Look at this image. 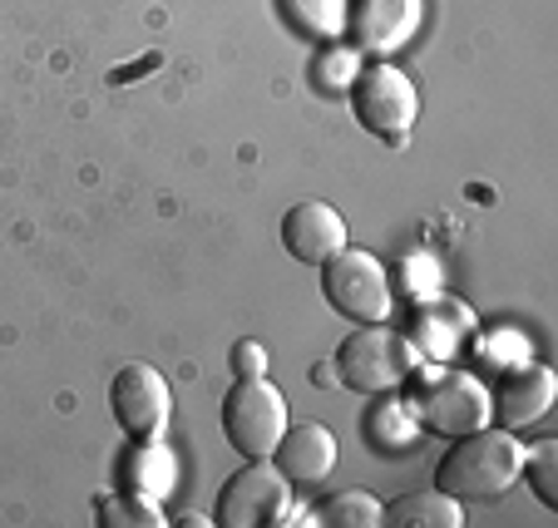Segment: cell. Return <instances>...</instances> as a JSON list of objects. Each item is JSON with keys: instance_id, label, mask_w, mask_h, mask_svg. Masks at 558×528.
Listing matches in <instances>:
<instances>
[{"instance_id": "cell-1", "label": "cell", "mask_w": 558, "mask_h": 528, "mask_svg": "<svg viewBox=\"0 0 558 528\" xmlns=\"http://www.w3.org/2000/svg\"><path fill=\"white\" fill-rule=\"evenodd\" d=\"M524 450L529 444L519 440L514 430H505V425H499V430L480 425V430H470V434H454L450 455L435 469V489H445V494L460 499V504L464 499H499L519 484Z\"/></svg>"}, {"instance_id": "cell-2", "label": "cell", "mask_w": 558, "mask_h": 528, "mask_svg": "<svg viewBox=\"0 0 558 528\" xmlns=\"http://www.w3.org/2000/svg\"><path fill=\"white\" fill-rule=\"evenodd\" d=\"M415 366H421V351L411 346V336L390 331L386 321H366L337 346V381L361 395L396 391L415 376Z\"/></svg>"}, {"instance_id": "cell-3", "label": "cell", "mask_w": 558, "mask_h": 528, "mask_svg": "<svg viewBox=\"0 0 558 528\" xmlns=\"http://www.w3.org/2000/svg\"><path fill=\"white\" fill-rule=\"evenodd\" d=\"M347 95H351V109H356L361 128L380 134L386 144H405L415 119H421V89H415V79L401 64H390V60L361 64Z\"/></svg>"}, {"instance_id": "cell-4", "label": "cell", "mask_w": 558, "mask_h": 528, "mask_svg": "<svg viewBox=\"0 0 558 528\" xmlns=\"http://www.w3.org/2000/svg\"><path fill=\"white\" fill-rule=\"evenodd\" d=\"M322 292H327L331 311L356 327L366 321H390L396 311V292H390V277L380 267V257L361 253V247H341L327 267H322Z\"/></svg>"}, {"instance_id": "cell-5", "label": "cell", "mask_w": 558, "mask_h": 528, "mask_svg": "<svg viewBox=\"0 0 558 528\" xmlns=\"http://www.w3.org/2000/svg\"><path fill=\"white\" fill-rule=\"evenodd\" d=\"M287 430V395L267 376L257 381H232L222 395V434L243 459H272L277 440Z\"/></svg>"}, {"instance_id": "cell-6", "label": "cell", "mask_w": 558, "mask_h": 528, "mask_svg": "<svg viewBox=\"0 0 558 528\" xmlns=\"http://www.w3.org/2000/svg\"><path fill=\"white\" fill-rule=\"evenodd\" d=\"M287 514H292V479L272 459H247L213 504V518L222 528H282Z\"/></svg>"}, {"instance_id": "cell-7", "label": "cell", "mask_w": 558, "mask_h": 528, "mask_svg": "<svg viewBox=\"0 0 558 528\" xmlns=\"http://www.w3.org/2000/svg\"><path fill=\"white\" fill-rule=\"evenodd\" d=\"M415 415L435 434H470L480 425H489V391L470 370H421L415 376Z\"/></svg>"}, {"instance_id": "cell-8", "label": "cell", "mask_w": 558, "mask_h": 528, "mask_svg": "<svg viewBox=\"0 0 558 528\" xmlns=\"http://www.w3.org/2000/svg\"><path fill=\"white\" fill-rule=\"evenodd\" d=\"M109 410H114V425L129 440H163V430L173 420V391L154 366L129 360L109 381Z\"/></svg>"}, {"instance_id": "cell-9", "label": "cell", "mask_w": 558, "mask_h": 528, "mask_svg": "<svg viewBox=\"0 0 558 528\" xmlns=\"http://www.w3.org/2000/svg\"><path fill=\"white\" fill-rule=\"evenodd\" d=\"M351 243L347 218L322 198H302L282 212V247L296 257L302 267H327L341 247Z\"/></svg>"}, {"instance_id": "cell-10", "label": "cell", "mask_w": 558, "mask_h": 528, "mask_svg": "<svg viewBox=\"0 0 558 528\" xmlns=\"http://www.w3.org/2000/svg\"><path fill=\"white\" fill-rule=\"evenodd\" d=\"M347 25L356 35V50L390 60L421 30V0H356L347 11Z\"/></svg>"}, {"instance_id": "cell-11", "label": "cell", "mask_w": 558, "mask_h": 528, "mask_svg": "<svg viewBox=\"0 0 558 528\" xmlns=\"http://www.w3.org/2000/svg\"><path fill=\"white\" fill-rule=\"evenodd\" d=\"M554 395H558V376L538 360H524L495 385L489 395V415H495L505 430H529L534 420H544L554 410Z\"/></svg>"}, {"instance_id": "cell-12", "label": "cell", "mask_w": 558, "mask_h": 528, "mask_svg": "<svg viewBox=\"0 0 558 528\" xmlns=\"http://www.w3.org/2000/svg\"><path fill=\"white\" fill-rule=\"evenodd\" d=\"M272 465L282 469L292 484H322V479L337 469V434L327 425H287L282 440L272 450Z\"/></svg>"}, {"instance_id": "cell-13", "label": "cell", "mask_w": 558, "mask_h": 528, "mask_svg": "<svg viewBox=\"0 0 558 528\" xmlns=\"http://www.w3.org/2000/svg\"><path fill=\"white\" fill-rule=\"evenodd\" d=\"M380 524L386 528H460L464 504L450 499L445 489H415V494L380 504Z\"/></svg>"}, {"instance_id": "cell-14", "label": "cell", "mask_w": 558, "mask_h": 528, "mask_svg": "<svg viewBox=\"0 0 558 528\" xmlns=\"http://www.w3.org/2000/svg\"><path fill=\"white\" fill-rule=\"evenodd\" d=\"M173 475H179V465H173L163 440H134L124 455H119V484L134 489V494L163 499L173 489Z\"/></svg>"}, {"instance_id": "cell-15", "label": "cell", "mask_w": 558, "mask_h": 528, "mask_svg": "<svg viewBox=\"0 0 558 528\" xmlns=\"http://www.w3.org/2000/svg\"><path fill=\"white\" fill-rule=\"evenodd\" d=\"M95 508H99V528H163L169 524L163 508H158V499L134 494V489H124V494H105Z\"/></svg>"}, {"instance_id": "cell-16", "label": "cell", "mask_w": 558, "mask_h": 528, "mask_svg": "<svg viewBox=\"0 0 558 528\" xmlns=\"http://www.w3.org/2000/svg\"><path fill=\"white\" fill-rule=\"evenodd\" d=\"M282 11L296 30L316 40H337L347 30V0H282Z\"/></svg>"}, {"instance_id": "cell-17", "label": "cell", "mask_w": 558, "mask_h": 528, "mask_svg": "<svg viewBox=\"0 0 558 528\" xmlns=\"http://www.w3.org/2000/svg\"><path fill=\"white\" fill-rule=\"evenodd\" d=\"M316 524H327V528H380V499L366 494V489L331 494L327 504L316 508Z\"/></svg>"}, {"instance_id": "cell-18", "label": "cell", "mask_w": 558, "mask_h": 528, "mask_svg": "<svg viewBox=\"0 0 558 528\" xmlns=\"http://www.w3.org/2000/svg\"><path fill=\"white\" fill-rule=\"evenodd\" d=\"M554 469H558V444H554V440H544V444H534V450H524V469H519V479L534 489V499H538L544 508H558Z\"/></svg>"}, {"instance_id": "cell-19", "label": "cell", "mask_w": 558, "mask_h": 528, "mask_svg": "<svg viewBox=\"0 0 558 528\" xmlns=\"http://www.w3.org/2000/svg\"><path fill=\"white\" fill-rule=\"evenodd\" d=\"M371 430H376L380 450H405V444L421 440V425H415V415L405 410V405H396V401H380L376 405V415H371Z\"/></svg>"}, {"instance_id": "cell-20", "label": "cell", "mask_w": 558, "mask_h": 528, "mask_svg": "<svg viewBox=\"0 0 558 528\" xmlns=\"http://www.w3.org/2000/svg\"><path fill=\"white\" fill-rule=\"evenodd\" d=\"M361 70V50L356 45H331V50L316 54V85L322 89H351Z\"/></svg>"}, {"instance_id": "cell-21", "label": "cell", "mask_w": 558, "mask_h": 528, "mask_svg": "<svg viewBox=\"0 0 558 528\" xmlns=\"http://www.w3.org/2000/svg\"><path fill=\"white\" fill-rule=\"evenodd\" d=\"M228 366H232V381H257V376H267V366H272V356H267L263 341L243 336V341H232L228 351Z\"/></svg>"}]
</instances>
